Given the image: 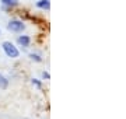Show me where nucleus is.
<instances>
[{
    "instance_id": "obj_1",
    "label": "nucleus",
    "mask_w": 126,
    "mask_h": 119,
    "mask_svg": "<svg viewBox=\"0 0 126 119\" xmlns=\"http://www.w3.org/2000/svg\"><path fill=\"white\" fill-rule=\"evenodd\" d=\"M3 50L6 52V55L9 56V58H18V55H20L18 49L9 41L3 42Z\"/></svg>"
},
{
    "instance_id": "obj_2",
    "label": "nucleus",
    "mask_w": 126,
    "mask_h": 119,
    "mask_svg": "<svg viewBox=\"0 0 126 119\" xmlns=\"http://www.w3.org/2000/svg\"><path fill=\"white\" fill-rule=\"evenodd\" d=\"M7 28H9L10 31L13 32H20L24 30V24L23 21H18V20H11L9 23V25H7Z\"/></svg>"
},
{
    "instance_id": "obj_3",
    "label": "nucleus",
    "mask_w": 126,
    "mask_h": 119,
    "mask_svg": "<svg viewBox=\"0 0 126 119\" xmlns=\"http://www.w3.org/2000/svg\"><path fill=\"white\" fill-rule=\"evenodd\" d=\"M17 41L21 46H25V48L30 46V44H31V39H30V37H27V35H20Z\"/></svg>"
},
{
    "instance_id": "obj_4",
    "label": "nucleus",
    "mask_w": 126,
    "mask_h": 119,
    "mask_svg": "<svg viewBox=\"0 0 126 119\" xmlns=\"http://www.w3.org/2000/svg\"><path fill=\"white\" fill-rule=\"evenodd\" d=\"M36 7H39V9H42V10H49V7H50L49 0H39V1L36 3Z\"/></svg>"
},
{
    "instance_id": "obj_5",
    "label": "nucleus",
    "mask_w": 126,
    "mask_h": 119,
    "mask_svg": "<svg viewBox=\"0 0 126 119\" xmlns=\"http://www.w3.org/2000/svg\"><path fill=\"white\" fill-rule=\"evenodd\" d=\"M7 86H9V80H7L4 76L0 74V87L1 88H7Z\"/></svg>"
},
{
    "instance_id": "obj_6",
    "label": "nucleus",
    "mask_w": 126,
    "mask_h": 119,
    "mask_svg": "<svg viewBox=\"0 0 126 119\" xmlns=\"http://www.w3.org/2000/svg\"><path fill=\"white\" fill-rule=\"evenodd\" d=\"M1 1H3V4L10 6V7H16L18 4V0H1Z\"/></svg>"
},
{
    "instance_id": "obj_7",
    "label": "nucleus",
    "mask_w": 126,
    "mask_h": 119,
    "mask_svg": "<svg viewBox=\"0 0 126 119\" xmlns=\"http://www.w3.org/2000/svg\"><path fill=\"white\" fill-rule=\"evenodd\" d=\"M30 58H31L32 60H35V62H41V60H42V59L39 58V56L35 55V53H31V55H30Z\"/></svg>"
},
{
    "instance_id": "obj_8",
    "label": "nucleus",
    "mask_w": 126,
    "mask_h": 119,
    "mask_svg": "<svg viewBox=\"0 0 126 119\" xmlns=\"http://www.w3.org/2000/svg\"><path fill=\"white\" fill-rule=\"evenodd\" d=\"M32 84H35L38 88H41V81H38L36 78H32Z\"/></svg>"
},
{
    "instance_id": "obj_9",
    "label": "nucleus",
    "mask_w": 126,
    "mask_h": 119,
    "mask_svg": "<svg viewBox=\"0 0 126 119\" xmlns=\"http://www.w3.org/2000/svg\"><path fill=\"white\" fill-rule=\"evenodd\" d=\"M42 76H44V78H49L50 77L49 73H46V72H44V73H42Z\"/></svg>"
}]
</instances>
